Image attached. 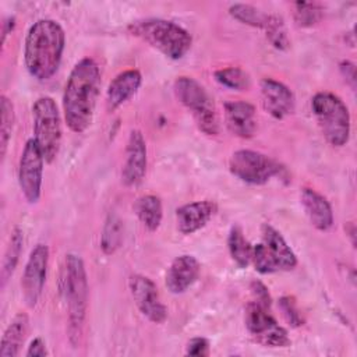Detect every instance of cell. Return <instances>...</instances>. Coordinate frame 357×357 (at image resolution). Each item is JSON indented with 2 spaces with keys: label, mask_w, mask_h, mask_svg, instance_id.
Returning a JSON list of instances; mask_svg holds the SVG:
<instances>
[{
  "label": "cell",
  "mask_w": 357,
  "mask_h": 357,
  "mask_svg": "<svg viewBox=\"0 0 357 357\" xmlns=\"http://www.w3.org/2000/svg\"><path fill=\"white\" fill-rule=\"evenodd\" d=\"M49 354L46 349V343L42 337H35L31 340L25 356L26 357H46Z\"/></svg>",
  "instance_id": "836d02e7"
},
{
  "label": "cell",
  "mask_w": 357,
  "mask_h": 357,
  "mask_svg": "<svg viewBox=\"0 0 357 357\" xmlns=\"http://www.w3.org/2000/svg\"><path fill=\"white\" fill-rule=\"evenodd\" d=\"M148 152L146 142L139 130H132L126 146V159L121 169V181L127 187L138 185L146 173Z\"/></svg>",
  "instance_id": "5bb4252c"
},
{
  "label": "cell",
  "mask_w": 357,
  "mask_h": 357,
  "mask_svg": "<svg viewBox=\"0 0 357 357\" xmlns=\"http://www.w3.org/2000/svg\"><path fill=\"white\" fill-rule=\"evenodd\" d=\"M229 14L240 21L241 24L255 26V28H262L265 29L271 14H266L261 11L259 8L251 6V4H244V3H236L231 4L229 8Z\"/></svg>",
  "instance_id": "484cf974"
},
{
  "label": "cell",
  "mask_w": 357,
  "mask_h": 357,
  "mask_svg": "<svg viewBox=\"0 0 357 357\" xmlns=\"http://www.w3.org/2000/svg\"><path fill=\"white\" fill-rule=\"evenodd\" d=\"M346 233H349V236H350V240H351V244L354 245L356 244V227H354V225L351 223V222H349L347 223V226H346Z\"/></svg>",
  "instance_id": "8d00e7d4"
},
{
  "label": "cell",
  "mask_w": 357,
  "mask_h": 357,
  "mask_svg": "<svg viewBox=\"0 0 357 357\" xmlns=\"http://www.w3.org/2000/svg\"><path fill=\"white\" fill-rule=\"evenodd\" d=\"M121 241H123V222L116 213H109L105 220L102 236H100V248L106 255H112L120 248Z\"/></svg>",
  "instance_id": "d4e9b609"
},
{
  "label": "cell",
  "mask_w": 357,
  "mask_h": 357,
  "mask_svg": "<svg viewBox=\"0 0 357 357\" xmlns=\"http://www.w3.org/2000/svg\"><path fill=\"white\" fill-rule=\"evenodd\" d=\"M100 92V71L93 59H81L70 71L63 92L64 120L73 132H84L92 123Z\"/></svg>",
  "instance_id": "6da1fadb"
},
{
  "label": "cell",
  "mask_w": 357,
  "mask_h": 357,
  "mask_svg": "<svg viewBox=\"0 0 357 357\" xmlns=\"http://www.w3.org/2000/svg\"><path fill=\"white\" fill-rule=\"evenodd\" d=\"M22 245H24V233L18 226H15L11 230L8 244H7V248H6V252H4V258H3V265H1L3 286L7 283V280L10 279L13 272L15 271V266H17V264L20 261V257H21Z\"/></svg>",
  "instance_id": "cb8c5ba5"
},
{
  "label": "cell",
  "mask_w": 357,
  "mask_h": 357,
  "mask_svg": "<svg viewBox=\"0 0 357 357\" xmlns=\"http://www.w3.org/2000/svg\"><path fill=\"white\" fill-rule=\"evenodd\" d=\"M230 173L251 185H262L272 177L280 176L284 167L273 158L252 149H238L229 159Z\"/></svg>",
  "instance_id": "9c48e42d"
},
{
  "label": "cell",
  "mask_w": 357,
  "mask_h": 357,
  "mask_svg": "<svg viewBox=\"0 0 357 357\" xmlns=\"http://www.w3.org/2000/svg\"><path fill=\"white\" fill-rule=\"evenodd\" d=\"M66 46L61 25L50 18L35 21L25 36L24 63L31 77L38 81L50 79L59 70Z\"/></svg>",
  "instance_id": "7a4b0ae2"
},
{
  "label": "cell",
  "mask_w": 357,
  "mask_h": 357,
  "mask_svg": "<svg viewBox=\"0 0 357 357\" xmlns=\"http://www.w3.org/2000/svg\"><path fill=\"white\" fill-rule=\"evenodd\" d=\"M177 100L192 114L198 128L206 135L219 132L218 114L208 91L192 77H178L173 85Z\"/></svg>",
  "instance_id": "8992f818"
},
{
  "label": "cell",
  "mask_w": 357,
  "mask_h": 357,
  "mask_svg": "<svg viewBox=\"0 0 357 357\" xmlns=\"http://www.w3.org/2000/svg\"><path fill=\"white\" fill-rule=\"evenodd\" d=\"M14 106L13 102L6 96L1 95V124H0V153L1 158L6 156L8 141L11 138L13 127H14Z\"/></svg>",
  "instance_id": "f1b7e54d"
},
{
  "label": "cell",
  "mask_w": 357,
  "mask_h": 357,
  "mask_svg": "<svg viewBox=\"0 0 357 357\" xmlns=\"http://www.w3.org/2000/svg\"><path fill=\"white\" fill-rule=\"evenodd\" d=\"M45 156L33 138H29L18 162V184L28 204H36L42 194Z\"/></svg>",
  "instance_id": "8fae6325"
},
{
  "label": "cell",
  "mask_w": 357,
  "mask_h": 357,
  "mask_svg": "<svg viewBox=\"0 0 357 357\" xmlns=\"http://www.w3.org/2000/svg\"><path fill=\"white\" fill-rule=\"evenodd\" d=\"M279 308L283 312L286 321L291 326L297 328V326H301L304 324V318H303V315H301V312H300V310L296 304L294 297H291V296L280 297L279 298Z\"/></svg>",
  "instance_id": "4dcf8cb0"
},
{
  "label": "cell",
  "mask_w": 357,
  "mask_h": 357,
  "mask_svg": "<svg viewBox=\"0 0 357 357\" xmlns=\"http://www.w3.org/2000/svg\"><path fill=\"white\" fill-rule=\"evenodd\" d=\"M134 212L139 219V222L149 231H155L162 223V218H163L162 201L159 197L153 194H146L139 197L134 202Z\"/></svg>",
  "instance_id": "7402d4cb"
},
{
  "label": "cell",
  "mask_w": 357,
  "mask_h": 357,
  "mask_svg": "<svg viewBox=\"0 0 357 357\" xmlns=\"http://www.w3.org/2000/svg\"><path fill=\"white\" fill-rule=\"evenodd\" d=\"M33 139L40 148L45 160L53 162L61 145V119L53 98L40 96L32 105Z\"/></svg>",
  "instance_id": "ba28073f"
},
{
  "label": "cell",
  "mask_w": 357,
  "mask_h": 357,
  "mask_svg": "<svg viewBox=\"0 0 357 357\" xmlns=\"http://www.w3.org/2000/svg\"><path fill=\"white\" fill-rule=\"evenodd\" d=\"M14 25H15V22H14V18H13V17H8L7 20H4V22H3V35H1V42H3V43L6 42L7 35L11 33Z\"/></svg>",
  "instance_id": "d590c367"
},
{
  "label": "cell",
  "mask_w": 357,
  "mask_h": 357,
  "mask_svg": "<svg viewBox=\"0 0 357 357\" xmlns=\"http://www.w3.org/2000/svg\"><path fill=\"white\" fill-rule=\"evenodd\" d=\"M142 84V75L135 68H128L117 74L109 84L106 92V103L109 110H116L126 103Z\"/></svg>",
  "instance_id": "ffe728a7"
},
{
  "label": "cell",
  "mask_w": 357,
  "mask_h": 357,
  "mask_svg": "<svg viewBox=\"0 0 357 357\" xmlns=\"http://www.w3.org/2000/svg\"><path fill=\"white\" fill-rule=\"evenodd\" d=\"M201 272L199 261L190 254L176 257L166 272V287L173 294H181L188 290L198 279Z\"/></svg>",
  "instance_id": "2e32d148"
},
{
  "label": "cell",
  "mask_w": 357,
  "mask_h": 357,
  "mask_svg": "<svg viewBox=\"0 0 357 357\" xmlns=\"http://www.w3.org/2000/svg\"><path fill=\"white\" fill-rule=\"evenodd\" d=\"M128 289L139 312L153 324H163L167 308L163 304L156 284L146 276L135 273L128 279Z\"/></svg>",
  "instance_id": "4fadbf2b"
},
{
  "label": "cell",
  "mask_w": 357,
  "mask_h": 357,
  "mask_svg": "<svg viewBox=\"0 0 357 357\" xmlns=\"http://www.w3.org/2000/svg\"><path fill=\"white\" fill-rule=\"evenodd\" d=\"M259 88L262 106L273 119H284L294 110V95L283 82L273 78H264Z\"/></svg>",
  "instance_id": "9a60e30c"
},
{
  "label": "cell",
  "mask_w": 357,
  "mask_h": 357,
  "mask_svg": "<svg viewBox=\"0 0 357 357\" xmlns=\"http://www.w3.org/2000/svg\"><path fill=\"white\" fill-rule=\"evenodd\" d=\"M216 212V204L204 199L181 205L176 211L177 229L183 234H192L206 226Z\"/></svg>",
  "instance_id": "ac0fdd59"
},
{
  "label": "cell",
  "mask_w": 357,
  "mask_h": 357,
  "mask_svg": "<svg viewBox=\"0 0 357 357\" xmlns=\"http://www.w3.org/2000/svg\"><path fill=\"white\" fill-rule=\"evenodd\" d=\"M301 205L311 225L319 230L326 231L333 225V211L329 201L317 190L304 187L300 194Z\"/></svg>",
  "instance_id": "d6986e66"
},
{
  "label": "cell",
  "mask_w": 357,
  "mask_h": 357,
  "mask_svg": "<svg viewBox=\"0 0 357 357\" xmlns=\"http://www.w3.org/2000/svg\"><path fill=\"white\" fill-rule=\"evenodd\" d=\"M28 328L29 318L25 312H18L13 317L1 336L0 357H17L20 354L28 333Z\"/></svg>",
  "instance_id": "44dd1931"
},
{
  "label": "cell",
  "mask_w": 357,
  "mask_h": 357,
  "mask_svg": "<svg viewBox=\"0 0 357 357\" xmlns=\"http://www.w3.org/2000/svg\"><path fill=\"white\" fill-rule=\"evenodd\" d=\"M49 265V247L46 244H36L28 257V261L24 268L21 290L22 297L28 307H35L42 294L46 273Z\"/></svg>",
  "instance_id": "7c38bea8"
},
{
  "label": "cell",
  "mask_w": 357,
  "mask_h": 357,
  "mask_svg": "<svg viewBox=\"0 0 357 357\" xmlns=\"http://www.w3.org/2000/svg\"><path fill=\"white\" fill-rule=\"evenodd\" d=\"M244 322L252 337L266 347H287L290 337L269 312V308L251 301L245 307Z\"/></svg>",
  "instance_id": "30bf717a"
},
{
  "label": "cell",
  "mask_w": 357,
  "mask_h": 357,
  "mask_svg": "<svg viewBox=\"0 0 357 357\" xmlns=\"http://www.w3.org/2000/svg\"><path fill=\"white\" fill-rule=\"evenodd\" d=\"M340 73L344 77L346 82L351 86V89L354 91L356 88V66L349 61V60H344L340 63Z\"/></svg>",
  "instance_id": "e575fe53"
},
{
  "label": "cell",
  "mask_w": 357,
  "mask_h": 357,
  "mask_svg": "<svg viewBox=\"0 0 357 357\" xmlns=\"http://www.w3.org/2000/svg\"><path fill=\"white\" fill-rule=\"evenodd\" d=\"M215 79L229 88V89H234V91H245L250 88L251 85V79L250 75L240 67H225V68H219L213 73Z\"/></svg>",
  "instance_id": "4316f807"
},
{
  "label": "cell",
  "mask_w": 357,
  "mask_h": 357,
  "mask_svg": "<svg viewBox=\"0 0 357 357\" xmlns=\"http://www.w3.org/2000/svg\"><path fill=\"white\" fill-rule=\"evenodd\" d=\"M311 109L328 144L346 145L350 137V113L344 102L337 95L322 91L312 96Z\"/></svg>",
  "instance_id": "5b68a950"
},
{
  "label": "cell",
  "mask_w": 357,
  "mask_h": 357,
  "mask_svg": "<svg viewBox=\"0 0 357 357\" xmlns=\"http://www.w3.org/2000/svg\"><path fill=\"white\" fill-rule=\"evenodd\" d=\"M227 248L231 259L240 266L247 268L252 258V245L244 237L243 229L238 225H233L230 227L227 236Z\"/></svg>",
  "instance_id": "603a6c76"
},
{
  "label": "cell",
  "mask_w": 357,
  "mask_h": 357,
  "mask_svg": "<svg viewBox=\"0 0 357 357\" xmlns=\"http://www.w3.org/2000/svg\"><path fill=\"white\" fill-rule=\"evenodd\" d=\"M324 15V7L319 3L297 1L294 3V21L298 26L308 28L321 21Z\"/></svg>",
  "instance_id": "83f0119b"
},
{
  "label": "cell",
  "mask_w": 357,
  "mask_h": 357,
  "mask_svg": "<svg viewBox=\"0 0 357 357\" xmlns=\"http://www.w3.org/2000/svg\"><path fill=\"white\" fill-rule=\"evenodd\" d=\"M127 29L131 35L139 38L172 60L183 59L192 43L188 31L173 21L162 18L138 20L131 22Z\"/></svg>",
  "instance_id": "277c9868"
},
{
  "label": "cell",
  "mask_w": 357,
  "mask_h": 357,
  "mask_svg": "<svg viewBox=\"0 0 357 357\" xmlns=\"http://www.w3.org/2000/svg\"><path fill=\"white\" fill-rule=\"evenodd\" d=\"M60 296L66 304L68 319V337L73 344L79 342L88 308V276L82 258L67 254L61 264L59 276Z\"/></svg>",
  "instance_id": "3957f363"
},
{
  "label": "cell",
  "mask_w": 357,
  "mask_h": 357,
  "mask_svg": "<svg viewBox=\"0 0 357 357\" xmlns=\"http://www.w3.org/2000/svg\"><path fill=\"white\" fill-rule=\"evenodd\" d=\"M225 120L229 131L240 138H251L257 130L255 107L245 100L225 103Z\"/></svg>",
  "instance_id": "e0dca14e"
},
{
  "label": "cell",
  "mask_w": 357,
  "mask_h": 357,
  "mask_svg": "<svg viewBox=\"0 0 357 357\" xmlns=\"http://www.w3.org/2000/svg\"><path fill=\"white\" fill-rule=\"evenodd\" d=\"M265 32H266L268 40L272 43L273 47H276L279 50H286L290 46V40L287 38L284 22H283L282 17H279L276 14H271L269 21L265 26Z\"/></svg>",
  "instance_id": "f546056e"
},
{
  "label": "cell",
  "mask_w": 357,
  "mask_h": 357,
  "mask_svg": "<svg viewBox=\"0 0 357 357\" xmlns=\"http://www.w3.org/2000/svg\"><path fill=\"white\" fill-rule=\"evenodd\" d=\"M250 290L254 296V301H257L258 304L269 308L271 307V294L268 291V287L259 282V280H254L251 282V286H250Z\"/></svg>",
  "instance_id": "d6a6232c"
},
{
  "label": "cell",
  "mask_w": 357,
  "mask_h": 357,
  "mask_svg": "<svg viewBox=\"0 0 357 357\" xmlns=\"http://www.w3.org/2000/svg\"><path fill=\"white\" fill-rule=\"evenodd\" d=\"M255 269L262 275L280 271H291L297 265V257L272 225H262V241L252 245V258Z\"/></svg>",
  "instance_id": "52a82bcc"
},
{
  "label": "cell",
  "mask_w": 357,
  "mask_h": 357,
  "mask_svg": "<svg viewBox=\"0 0 357 357\" xmlns=\"http://www.w3.org/2000/svg\"><path fill=\"white\" fill-rule=\"evenodd\" d=\"M185 354L194 357H204L209 354V342L205 337H192L185 346Z\"/></svg>",
  "instance_id": "1f68e13d"
}]
</instances>
